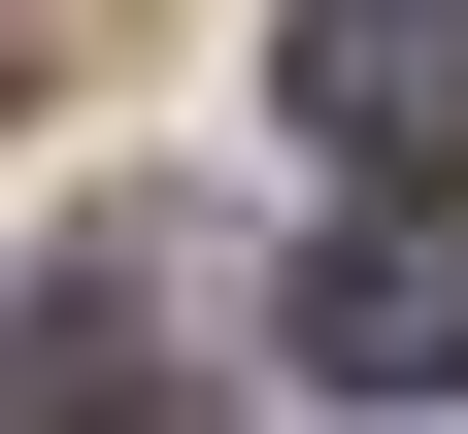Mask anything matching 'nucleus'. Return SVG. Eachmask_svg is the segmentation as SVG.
<instances>
[{
	"mask_svg": "<svg viewBox=\"0 0 468 434\" xmlns=\"http://www.w3.org/2000/svg\"><path fill=\"white\" fill-rule=\"evenodd\" d=\"M268 101H302L368 201H468V0H302V34H268Z\"/></svg>",
	"mask_w": 468,
	"mask_h": 434,
	"instance_id": "f257e3e1",
	"label": "nucleus"
},
{
	"mask_svg": "<svg viewBox=\"0 0 468 434\" xmlns=\"http://www.w3.org/2000/svg\"><path fill=\"white\" fill-rule=\"evenodd\" d=\"M302 367H335V401H435V367H468V234H435V201H368V234L302 268Z\"/></svg>",
	"mask_w": 468,
	"mask_h": 434,
	"instance_id": "f03ea898",
	"label": "nucleus"
},
{
	"mask_svg": "<svg viewBox=\"0 0 468 434\" xmlns=\"http://www.w3.org/2000/svg\"><path fill=\"white\" fill-rule=\"evenodd\" d=\"M0 434H201V401H167V301H134V268H68L34 334H0Z\"/></svg>",
	"mask_w": 468,
	"mask_h": 434,
	"instance_id": "7ed1b4c3",
	"label": "nucleus"
}]
</instances>
